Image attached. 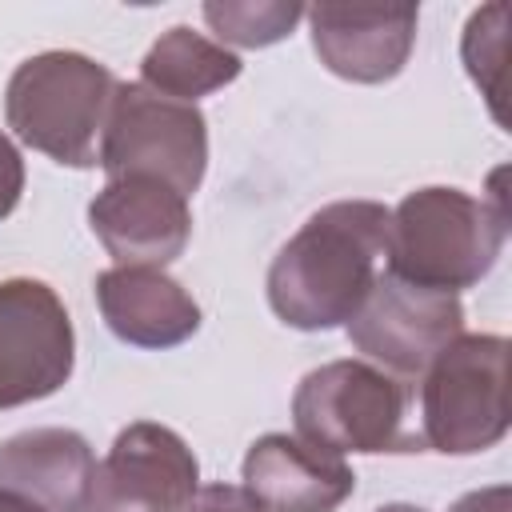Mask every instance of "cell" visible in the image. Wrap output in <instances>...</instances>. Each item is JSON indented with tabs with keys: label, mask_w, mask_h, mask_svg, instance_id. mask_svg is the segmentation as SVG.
Returning <instances> with one entry per match:
<instances>
[{
	"label": "cell",
	"mask_w": 512,
	"mask_h": 512,
	"mask_svg": "<svg viewBox=\"0 0 512 512\" xmlns=\"http://www.w3.org/2000/svg\"><path fill=\"white\" fill-rule=\"evenodd\" d=\"M116 76L84 52H40L24 60L4 96L8 128L36 152L92 168L100 160V136Z\"/></svg>",
	"instance_id": "3957f363"
},
{
	"label": "cell",
	"mask_w": 512,
	"mask_h": 512,
	"mask_svg": "<svg viewBox=\"0 0 512 512\" xmlns=\"http://www.w3.org/2000/svg\"><path fill=\"white\" fill-rule=\"evenodd\" d=\"M0 512H44V508H36L32 500H24L16 492H0Z\"/></svg>",
	"instance_id": "44dd1931"
},
{
	"label": "cell",
	"mask_w": 512,
	"mask_h": 512,
	"mask_svg": "<svg viewBox=\"0 0 512 512\" xmlns=\"http://www.w3.org/2000/svg\"><path fill=\"white\" fill-rule=\"evenodd\" d=\"M240 76V56L184 24L168 28L140 60V84L156 96L192 104Z\"/></svg>",
	"instance_id": "9a60e30c"
},
{
	"label": "cell",
	"mask_w": 512,
	"mask_h": 512,
	"mask_svg": "<svg viewBox=\"0 0 512 512\" xmlns=\"http://www.w3.org/2000/svg\"><path fill=\"white\" fill-rule=\"evenodd\" d=\"M380 512H424V508H412V504H388V508H380Z\"/></svg>",
	"instance_id": "7402d4cb"
},
{
	"label": "cell",
	"mask_w": 512,
	"mask_h": 512,
	"mask_svg": "<svg viewBox=\"0 0 512 512\" xmlns=\"http://www.w3.org/2000/svg\"><path fill=\"white\" fill-rule=\"evenodd\" d=\"M184 512H264V504L236 484H208L196 488V496L184 504Z\"/></svg>",
	"instance_id": "ac0fdd59"
},
{
	"label": "cell",
	"mask_w": 512,
	"mask_h": 512,
	"mask_svg": "<svg viewBox=\"0 0 512 512\" xmlns=\"http://www.w3.org/2000/svg\"><path fill=\"white\" fill-rule=\"evenodd\" d=\"M424 448L472 456L508 432V340L456 336L424 372Z\"/></svg>",
	"instance_id": "5b68a950"
},
{
	"label": "cell",
	"mask_w": 512,
	"mask_h": 512,
	"mask_svg": "<svg viewBox=\"0 0 512 512\" xmlns=\"http://www.w3.org/2000/svg\"><path fill=\"white\" fill-rule=\"evenodd\" d=\"M464 64L472 72V80L484 88L488 104H492V116L500 124L504 120V96H508V4H484L468 16V28H464Z\"/></svg>",
	"instance_id": "2e32d148"
},
{
	"label": "cell",
	"mask_w": 512,
	"mask_h": 512,
	"mask_svg": "<svg viewBox=\"0 0 512 512\" xmlns=\"http://www.w3.org/2000/svg\"><path fill=\"white\" fill-rule=\"evenodd\" d=\"M500 184L504 172L492 176V192L480 200L460 188L404 196L388 224V272L440 292H460L488 276L508 236V196Z\"/></svg>",
	"instance_id": "7a4b0ae2"
},
{
	"label": "cell",
	"mask_w": 512,
	"mask_h": 512,
	"mask_svg": "<svg viewBox=\"0 0 512 512\" xmlns=\"http://www.w3.org/2000/svg\"><path fill=\"white\" fill-rule=\"evenodd\" d=\"M312 48L320 64L356 84L392 80L416 40V8H368V4H316L304 8Z\"/></svg>",
	"instance_id": "8fae6325"
},
{
	"label": "cell",
	"mask_w": 512,
	"mask_h": 512,
	"mask_svg": "<svg viewBox=\"0 0 512 512\" xmlns=\"http://www.w3.org/2000/svg\"><path fill=\"white\" fill-rule=\"evenodd\" d=\"M388 224L392 212L376 200H336L308 216L268 268L272 312L304 332L348 324L388 256Z\"/></svg>",
	"instance_id": "6da1fadb"
},
{
	"label": "cell",
	"mask_w": 512,
	"mask_h": 512,
	"mask_svg": "<svg viewBox=\"0 0 512 512\" xmlns=\"http://www.w3.org/2000/svg\"><path fill=\"white\" fill-rule=\"evenodd\" d=\"M460 328L464 308L456 292L424 288L384 268L348 320V340L388 372L420 376L460 336Z\"/></svg>",
	"instance_id": "52a82bcc"
},
{
	"label": "cell",
	"mask_w": 512,
	"mask_h": 512,
	"mask_svg": "<svg viewBox=\"0 0 512 512\" xmlns=\"http://www.w3.org/2000/svg\"><path fill=\"white\" fill-rule=\"evenodd\" d=\"M196 496V456L164 424H128L92 476L88 512H184Z\"/></svg>",
	"instance_id": "9c48e42d"
},
{
	"label": "cell",
	"mask_w": 512,
	"mask_h": 512,
	"mask_svg": "<svg viewBox=\"0 0 512 512\" xmlns=\"http://www.w3.org/2000/svg\"><path fill=\"white\" fill-rule=\"evenodd\" d=\"M96 460L80 432L28 428L0 444V492H16L44 512H88Z\"/></svg>",
	"instance_id": "4fadbf2b"
},
{
	"label": "cell",
	"mask_w": 512,
	"mask_h": 512,
	"mask_svg": "<svg viewBox=\"0 0 512 512\" xmlns=\"http://www.w3.org/2000/svg\"><path fill=\"white\" fill-rule=\"evenodd\" d=\"M72 320L44 280L0 284V408L52 396L72 376Z\"/></svg>",
	"instance_id": "ba28073f"
},
{
	"label": "cell",
	"mask_w": 512,
	"mask_h": 512,
	"mask_svg": "<svg viewBox=\"0 0 512 512\" xmlns=\"http://www.w3.org/2000/svg\"><path fill=\"white\" fill-rule=\"evenodd\" d=\"M244 488L264 512H336L352 496L356 476L344 456L288 432H268L244 456Z\"/></svg>",
	"instance_id": "7c38bea8"
},
{
	"label": "cell",
	"mask_w": 512,
	"mask_h": 512,
	"mask_svg": "<svg viewBox=\"0 0 512 512\" xmlns=\"http://www.w3.org/2000/svg\"><path fill=\"white\" fill-rule=\"evenodd\" d=\"M20 192H24V160L16 144L0 132V220L20 204Z\"/></svg>",
	"instance_id": "d6986e66"
},
{
	"label": "cell",
	"mask_w": 512,
	"mask_h": 512,
	"mask_svg": "<svg viewBox=\"0 0 512 512\" xmlns=\"http://www.w3.org/2000/svg\"><path fill=\"white\" fill-rule=\"evenodd\" d=\"M448 512H512V488L508 484H492V488L468 492Z\"/></svg>",
	"instance_id": "ffe728a7"
},
{
	"label": "cell",
	"mask_w": 512,
	"mask_h": 512,
	"mask_svg": "<svg viewBox=\"0 0 512 512\" xmlns=\"http://www.w3.org/2000/svg\"><path fill=\"white\" fill-rule=\"evenodd\" d=\"M96 164L108 180L148 176L180 196H192L208 168L204 116L196 104L156 96L144 84H116Z\"/></svg>",
	"instance_id": "8992f818"
},
{
	"label": "cell",
	"mask_w": 512,
	"mask_h": 512,
	"mask_svg": "<svg viewBox=\"0 0 512 512\" xmlns=\"http://www.w3.org/2000/svg\"><path fill=\"white\" fill-rule=\"evenodd\" d=\"M88 220L108 256L128 268H164L184 252L192 232L188 196L148 176L108 180L88 204Z\"/></svg>",
	"instance_id": "30bf717a"
},
{
	"label": "cell",
	"mask_w": 512,
	"mask_h": 512,
	"mask_svg": "<svg viewBox=\"0 0 512 512\" xmlns=\"http://www.w3.org/2000/svg\"><path fill=\"white\" fill-rule=\"evenodd\" d=\"M96 300L108 328L136 348H172L200 328L196 300L160 268L116 264L96 276Z\"/></svg>",
	"instance_id": "5bb4252c"
},
{
	"label": "cell",
	"mask_w": 512,
	"mask_h": 512,
	"mask_svg": "<svg viewBox=\"0 0 512 512\" xmlns=\"http://www.w3.org/2000/svg\"><path fill=\"white\" fill-rule=\"evenodd\" d=\"M304 8L292 0H268V4H236V0H212L204 4L208 28L220 36V44L236 48H264L284 40L300 24Z\"/></svg>",
	"instance_id": "e0dca14e"
},
{
	"label": "cell",
	"mask_w": 512,
	"mask_h": 512,
	"mask_svg": "<svg viewBox=\"0 0 512 512\" xmlns=\"http://www.w3.org/2000/svg\"><path fill=\"white\" fill-rule=\"evenodd\" d=\"M408 388L364 360H332L312 368L296 396V436L324 452H420L424 440L404 432Z\"/></svg>",
	"instance_id": "277c9868"
}]
</instances>
